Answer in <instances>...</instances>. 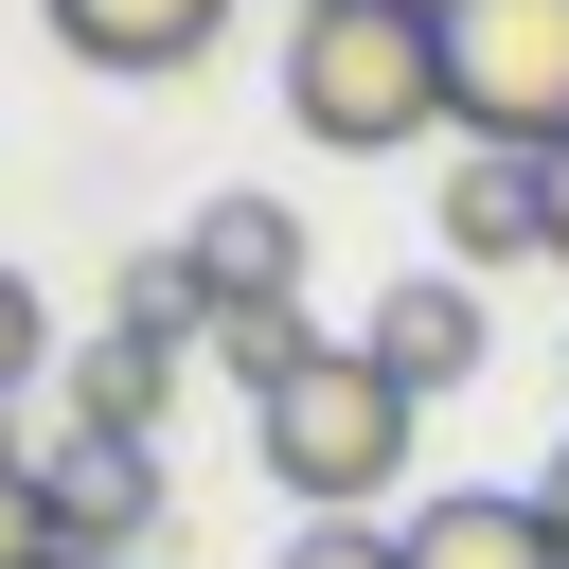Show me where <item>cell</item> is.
I'll return each instance as SVG.
<instances>
[{
    "label": "cell",
    "mask_w": 569,
    "mask_h": 569,
    "mask_svg": "<svg viewBox=\"0 0 569 569\" xmlns=\"http://www.w3.org/2000/svg\"><path fill=\"white\" fill-rule=\"evenodd\" d=\"M284 124L338 142V160L427 142V124H445V18H409V0H320V18H284Z\"/></svg>",
    "instance_id": "obj_1"
},
{
    "label": "cell",
    "mask_w": 569,
    "mask_h": 569,
    "mask_svg": "<svg viewBox=\"0 0 569 569\" xmlns=\"http://www.w3.org/2000/svg\"><path fill=\"white\" fill-rule=\"evenodd\" d=\"M249 445H267V480L302 498V516H373L391 480H409V445H427V409L356 356V338H320L284 391H249Z\"/></svg>",
    "instance_id": "obj_2"
},
{
    "label": "cell",
    "mask_w": 569,
    "mask_h": 569,
    "mask_svg": "<svg viewBox=\"0 0 569 569\" xmlns=\"http://www.w3.org/2000/svg\"><path fill=\"white\" fill-rule=\"evenodd\" d=\"M445 124L551 160L569 142V0H445Z\"/></svg>",
    "instance_id": "obj_3"
},
{
    "label": "cell",
    "mask_w": 569,
    "mask_h": 569,
    "mask_svg": "<svg viewBox=\"0 0 569 569\" xmlns=\"http://www.w3.org/2000/svg\"><path fill=\"white\" fill-rule=\"evenodd\" d=\"M356 356H373V373H391L409 409H445V391H462V373L498 356V302H480V284H391V302L356 320Z\"/></svg>",
    "instance_id": "obj_4"
},
{
    "label": "cell",
    "mask_w": 569,
    "mask_h": 569,
    "mask_svg": "<svg viewBox=\"0 0 569 569\" xmlns=\"http://www.w3.org/2000/svg\"><path fill=\"white\" fill-rule=\"evenodd\" d=\"M36 480H53V533L71 551H142L160 533V445H124V427H53Z\"/></svg>",
    "instance_id": "obj_5"
},
{
    "label": "cell",
    "mask_w": 569,
    "mask_h": 569,
    "mask_svg": "<svg viewBox=\"0 0 569 569\" xmlns=\"http://www.w3.org/2000/svg\"><path fill=\"white\" fill-rule=\"evenodd\" d=\"M36 36H53L71 71H124V89H142V71H196V53L231 36V0H36Z\"/></svg>",
    "instance_id": "obj_6"
},
{
    "label": "cell",
    "mask_w": 569,
    "mask_h": 569,
    "mask_svg": "<svg viewBox=\"0 0 569 569\" xmlns=\"http://www.w3.org/2000/svg\"><path fill=\"white\" fill-rule=\"evenodd\" d=\"M516 249H551V196L516 142H462L445 160V267H516Z\"/></svg>",
    "instance_id": "obj_7"
},
{
    "label": "cell",
    "mask_w": 569,
    "mask_h": 569,
    "mask_svg": "<svg viewBox=\"0 0 569 569\" xmlns=\"http://www.w3.org/2000/svg\"><path fill=\"white\" fill-rule=\"evenodd\" d=\"M391 551H409V569H569V551H551V516H533V498H498V480H462V498L391 516Z\"/></svg>",
    "instance_id": "obj_8"
},
{
    "label": "cell",
    "mask_w": 569,
    "mask_h": 569,
    "mask_svg": "<svg viewBox=\"0 0 569 569\" xmlns=\"http://www.w3.org/2000/svg\"><path fill=\"white\" fill-rule=\"evenodd\" d=\"M178 249H196L213 302H302V213H284V196H213Z\"/></svg>",
    "instance_id": "obj_9"
},
{
    "label": "cell",
    "mask_w": 569,
    "mask_h": 569,
    "mask_svg": "<svg viewBox=\"0 0 569 569\" xmlns=\"http://www.w3.org/2000/svg\"><path fill=\"white\" fill-rule=\"evenodd\" d=\"M196 320H213L196 249H124V267H107V338H160V356H196Z\"/></svg>",
    "instance_id": "obj_10"
},
{
    "label": "cell",
    "mask_w": 569,
    "mask_h": 569,
    "mask_svg": "<svg viewBox=\"0 0 569 569\" xmlns=\"http://www.w3.org/2000/svg\"><path fill=\"white\" fill-rule=\"evenodd\" d=\"M160 391H178V356H160V338H89V356H71V427H124V445H142V427H160Z\"/></svg>",
    "instance_id": "obj_11"
},
{
    "label": "cell",
    "mask_w": 569,
    "mask_h": 569,
    "mask_svg": "<svg viewBox=\"0 0 569 569\" xmlns=\"http://www.w3.org/2000/svg\"><path fill=\"white\" fill-rule=\"evenodd\" d=\"M196 356H213L231 391H284L320 338H302V302H213V320H196Z\"/></svg>",
    "instance_id": "obj_12"
},
{
    "label": "cell",
    "mask_w": 569,
    "mask_h": 569,
    "mask_svg": "<svg viewBox=\"0 0 569 569\" xmlns=\"http://www.w3.org/2000/svg\"><path fill=\"white\" fill-rule=\"evenodd\" d=\"M0 569H71V533H53V480H36V445L0 427Z\"/></svg>",
    "instance_id": "obj_13"
},
{
    "label": "cell",
    "mask_w": 569,
    "mask_h": 569,
    "mask_svg": "<svg viewBox=\"0 0 569 569\" xmlns=\"http://www.w3.org/2000/svg\"><path fill=\"white\" fill-rule=\"evenodd\" d=\"M284 569H409V551H391V516H302Z\"/></svg>",
    "instance_id": "obj_14"
},
{
    "label": "cell",
    "mask_w": 569,
    "mask_h": 569,
    "mask_svg": "<svg viewBox=\"0 0 569 569\" xmlns=\"http://www.w3.org/2000/svg\"><path fill=\"white\" fill-rule=\"evenodd\" d=\"M36 356H53V302H36V284H18V267H0V409H18V391H36Z\"/></svg>",
    "instance_id": "obj_15"
},
{
    "label": "cell",
    "mask_w": 569,
    "mask_h": 569,
    "mask_svg": "<svg viewBox=\"0 0 569 569\" xmlns=\"http://www.w3.org/2000/svg\"><path fill=\"white\" fill-rule=\"evenodd\" d=\"M533 196H551V267H569V142H551V160H533Z\"/></svg>",
    "instance_id": "obj_16"
},
{
    "label": "cell",
    "mask_w": 569,
    "mask_h": 569,
    "mask_svg": "<svg viewBox=\"0 0 569 569\" xmlns=\"http://www.w3.org/2000/svg\"><path fill=\"white\" fill-rule=\"evenodd\" d=\"M533 516H551V551H569V445H551V480H533Z\"/></svg>",
    "instance_id": "obj_17"
},
{
    "label": "cell",
    "mask_w": 569,
    "mask_h": 569,
    "mask_svg": "<svg viewBox=\"0 0 569 569\" xmlns=\"http://www.w3.org/2000/svg\"><path fill=\"white\" fill-rule=\"evenodd\" d=\"M71 569H124V551H71Z\"/></svg>",
    "instance_id": "obj_18"
},
{
    "label": "cell",
    "mask_w": 569,
    "mask_h": 569,
    "mask_svg": "<svg viewBox=\"0 0 569 569\" xmlns=\"http://www.w3.org/2000/svg\"><path fill=\"white\" fill-rule=\"evenodd\" d=\"M409 18H445V0H409Z\"/></svg>",
    "instance_id": "obj_19"
}]
</instances>
